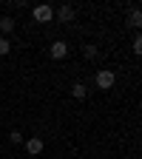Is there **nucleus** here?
I'll return each instance as SVG.
<instances>
[{
	"label": "nucleus",
	"mask_w": 142,
	"mask_h": 159,
	"mask_svg": "<svg viewBox=\"0 0 142 159\" xmlns=\"http://www.w3.org/2000/svg\"><path fill=\"white\" fill-rule=\"evenodd\" d=\"M94 83H97V88H103V91H108V88H114V83H117V74H114L111 68H103V71H97V77H94Z\"/></svg>",
	"instance_id": "obj_2"
},
{
	"label": "nucleus",
	"mask_w": 142,
	"mask_h": 159,
	"mask_svg": "<svg viewBox=\"0 0 142 159\" xmlns=\"http://www.w3.org/2000/svg\"><path fill=\"white\" fill-rule=\"evenodd\" d=\"M31 17L37 20V23H51V20H54V6H48V3H37V6L31 9Z\"/></svg>",
	"instance_id": "obj_1"
},
{
	"label": "nucleus",
	"mask_w": 142,
	"mask_h": 159,
	"mask_svg": "<svg viewBox=\"0 0 142 159\" xmlns=\"http://www.w3.org/2000/svg\"><path fill=\"white\" fill-rule=\"evenodd\" d=\"M14 31V20L11 17H0V37H9Z\"/></svg>",
	"instance_id": "obj_6"
},
{
	"label": "nucleus",
	"mask_w": 142,
	"mask_h": 159,
	"mask_svg": "<svg viewBox=\"0 0 142 159\" xmlns=\"http://www.w3.org/2000/svg\"><path fill=\"white\" fill-rule=\"evenodd\" d=\"M83 54H85L88 60H97V54H99V48H97V46H85V51H83Z\"/></svg>",
	"instance_id": "obj_11"
},
{
	"label": "nucleus",
	"mask_w": 142,
	"mask_h": 159,
	"mask_svg": "<svg viewBox=\"0 0 142 159\" xmlns=\"http://www.w3.org/2000/svg\"><path fill=\"white\" fill-rule=\"evenodd\" d=\"M48 54H51V60H63L68 54V43H66V40H54L51 48H48Z\"/></svg>",
	"instance_id": "obj_4"
},
{
	"label": "nucleus",
	"mask_w": 142,
	"mask_h": 159,
	"mask_svg": "<svg viewBox=\"0 0 142 159\" xmlns=\"http://www.w3.org/2000/svg\"><path fill=\"white\" fill-rule=\"evenodd\" d=\"M26 151L31 153V156H37V153H43V139H40V136H31V139H26Z\"/></svg>",
	"instance_id": "obj_5"
},
{
	"label": "nucleus",
	"mask_w": 142,
	"mask_h": 159,
	"mask_svg": "<svg viewBox=\"0 0 142 159\" xmlns=\"http://www.w3.org/2000/svg\"><path fill=\"white\" fill-rule=\"evenodd\" d=\"M54 17H57V23H74L77 9H74L71 3H63V6H57V9H54Z\"/></svg>",
	"instance_id": "obj_3"
},
{
	"label": "nucleus",
	"mask_w": 142,
	"mask_h": 159,
	"mask_svg": "<svg viewBox=\"0 0 142 159\" xmlns=\"http://www.w3.org/2000/svg\"><path fill=\"white\" fill-rule=\"evenodd\" d=\"M128 26H131V29H139V26H142V11H139V9H131V14H128Z\"/></svg>",
	"instance_id": "obj_8"
},
{
	"label": "nucleus",
	"mask_w": 142,
	"mask_h": 159,
	"mask_svg": "<svg viewBox=\"0 0 142 159\" xmlns=\"http://www.w3.org/2000/svg\"><path fill=\"white\" fill-rule=\"evenodd\" d=\"M11 51V43H9V37H0V57H6Z\"/></svg>",
	"instance_id": "obj_9"
},
{
	"label": "nucleus",
	"mask_w": 142,
	"mask_h": 159,
	"mask_svg": "<svg viewBox=\"0 0 142 159\" xmlns=\"http://www.w3.org/2000/svg\"><path fill=\"white\" fill-rule=\"evenodd\" d=\"M71 97H74V99H85V97H88V88H85L83 83H74V85H71Z\"/></svg>",
	"instance_id": "obj_7"
},
{
	"label": "nucleus",
	"mask_w": 142,
	"mask_h": 159,
	"mask_svg": "<svg viewBox=\"0 0 142 159\" xmlns=\"http://www.w3.org/2000/svg\"><path fill=\"white\" fill-rule=\"evenodd\" d=\"M9 139H11L14 145H23V142H26V136L20 134V131H11V136H9Z\"/></svg>",
	"instance_id": "obj_10"
},
{
	"label": "nucleus",
	"mask_w": 142,
	"mask_h": 159,
	"mask_svg": "<svg viewBox=\"0 0 142 159\" xmlns=\"http://www.w3.org/2000/svg\"><path fill=\"white\" fill-rule=\"evenodd\" d=\"M131 48H134V54H142V37H139V34L134 37V46H131Z\"/></svg>",
	"instance_id": "obj_12"
}]
</instances>
